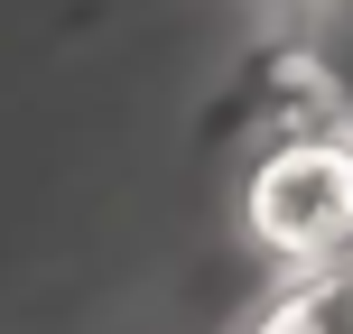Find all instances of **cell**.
<instances>
[{"label":"cell","instance_id":"1","mask_svg":"<svg viewBox=\"0 0 353 334\" xmlns=\"http://www.w3.org/2000/svg\"><path fill=\"white\" fill-rule=\"evenodd\" d=\"M242 232L261 260L298 269H344L353 260V140L335 121H288L242 176Z\"/></svg>","mask_w":353,"mask_h":334},{"label":"cell","instance_id":"2","mask_svg":"<svg viewBox=\"0 0 353 334\" xmlns=\"http://www.w3.org/2000/svg\"><path fill=\"white\" fill-rule=\"evenodd\" d=\"M288 74L307 121H335L353 140V0H298L288 10Z\"/></svg>","mask_w":353,"mask_h":334},{"label":"cell","instance_id":"3","mask_svg":"<svg viewBox=\"0 0 353 334\" xmlns=\"http://www.w3.org/2000/svg\"><path fill=\"white\" fill-rule=\"evenodd\" d=\"M261 334H353V260H344V269H316V279H298L279 306H270Z\"/></svg>","mask_w":353,"mask_h":334}]
</instances>
